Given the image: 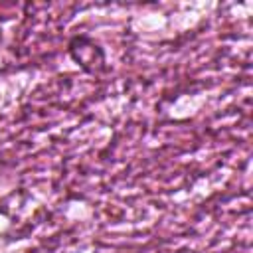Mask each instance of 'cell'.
<instances>
[{
  "label": "cell",
  "mask_w": 253,
  "mask_h": 253,
  "mask_svg": "<svg viewBox=\"0 0 253 253\" xmlns=\"http://www.w3.org/2000/svg\"><path fill=\"white\" fill-rule=\"evenodd\" d=\"M67 55L71 61L89 75L107 71V55L101 43L87 34H75L67 42Z\"/></svg>",
  "instance_id": "6da1fadb"
}]
</instances>
